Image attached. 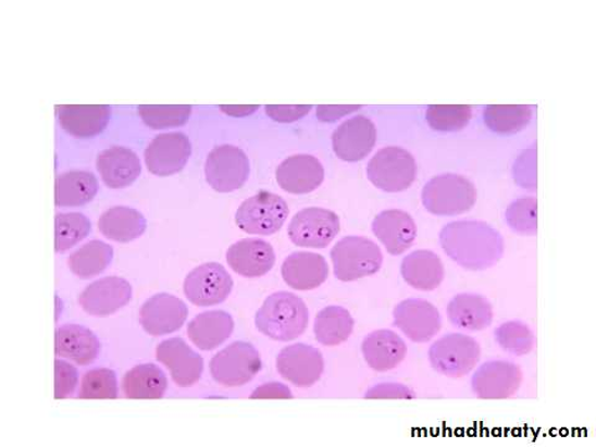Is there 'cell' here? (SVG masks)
Wrapping results in <instances>:
<instances>
[{"label": "cell", "instance_id": "1", "mask_svg": "<svg viewBox=\"0 0 596 447\" xmlns=\"http://www.w3.org/2000/svg\"><path fill=\"white\" fill-rule=\"evenodd\" d=\"M440 243L447 257L471 271L493 268L505 252L502 235L485 222L447 224L440 233Z\"/></svg>", "mask_w": 596, "mask_h": 447}, {"label": "cell", "instance_id": "2", "mask_svg": "<svg viewBox=\"0 0 596 447\" xmlns=\"http://www.w3.org/2000/svg\"><path fill=\"white\" fill-rule=\"evenodd\" d=\"M309 321V309L302 298L286 291L269 296L256 315L259 332L278 342H291L302 336Z\"/></svg>", "mask_w": 596, "mask_h": 447}, {"label": "cell", "instance_id": "3", "mask_svg": "<svg viewBox=\"0 0 596 447\" xmlns=\"http://www.w3.org/2000/svg\"><path fill=\"white\" fill-rule=\"evenodd\" d=\"M335 276L350 283L372 276L382 268L383 253L378 245L364 236H347L331 250Z\"/></svg>", "mask_w": 596, "mask_h": 447}, {"label": "cell", "instance_id": "4", "mask_svg": "<svg viewBox=\"0 0 596 447\" xmlns=\"http://www.w3.org/2000/svg\"><path fill=\"white\" fill-rule=\"evenodd\" d=\"M473 183L459 174H442L425 184L423 204L429 213L452 216L469 212L476 203Z\"/></svg>", "mask_w": 596, "mask_h": 447}, {"label": "cell", "instance_id": "5", "mask_svg": "<svg viewBox=\"0 0 596 447\" xmlns=\"http://www.w3.org/2000/svg\"><path fill=\"white\" fill-rule=\"evenodd\" d=\"M258 349L248 342H234L210 361L213 380L225 388H239L251 382L261 371Z\"/></svg>", "mask_w": 596, "mask_h": 447}, {"label": "cell", "instance_id": "6", "mask_svg": "<svg viewBox=\"0 0 596 447\" xmlns=\"http://www.w3.org/2000/svg\"><path fill=\"white\" fill-rule=\"evenodd\" d=\"M367 175L376 188L384 191L406 190L417 177L415 158L405 148H383L368 163Z\"/></svg>", "mask_w": 596, "mask_h": 447}, {"label": "cell", "instance_id": "7", "mask_svg": "<svg viewBox=\"0 0 596 447\" xmlns=\"http://www.w3.org/2000/svg\"><path fill=\"white\" fill-rule=\"evenodd\" d=\"M287 216L285 199L261 190L244 201L236 212L235 222L245 233L269 236L282 231Z\"/></svg>", "mask_w": 596, "mask_h": 447}, {"label": "cell", "instance_id": "8", "mask_svg": "<svg viewBox=\"0 0 596 447\" xmlns=\"http://www.w3.org/2000/svg\"><path fill=\"white\" fill-rule=\"evenodd\" d=\"M429 358L437 373L462 378L480 362L481 348L475 338L451 333L435 342L429 350Z\"/></svg>", "mask_w": 596, "mask_h": 447}, {"label": "cell", "instance_id": "9", "mask_svg": "<svg viewBox=\"0 0 596 447\" xmlns=\"http://www.w3.org/2000/svg\"><path fill=\"white\" fill-rule=\"evenodd\" d=\"M249 175V158L239 147L218 146L207 157L206 178L209 186L219 193L243 188Z\"/></svg>", "mask_w": 596, "mask_h": 447}, {"label": "cell", "instance_id": "10", "mask_svg": "<svg viewBox=\"0 0 596 447\" xmlns=\"http://www.w3.org/2000/svg\"><path fill=\"white\" fill-rule=\"evenodd\" d=\"M339 231L338 215L332 210L315 207L302 209L288 225V236L301 248H327Z\"/></svg>", "mask_w": 596, "mask_h": 447}, {"label": "cell", "instance_id": "11", "mask_svg": "<svg viewBox=\"0 0 596 447\" xmlns=\"http://www.w3.org/2000/svg\"><path fill=\"white\" fill-rule=\"evenodd\" d=\"M233 277L218 262H208L191 270L184 282V295L199 307L223 303L233 291Z\"/></svg>", "mask_w": 596, "mask_h": 447}, {"label": "cell", "instance_id": "12", "mask_svg": "<svg viewBox=\"0 0 596 447\" xmlns=\"http://www.w3.org/2000/svg\"><path fill=\"white\" fill-rule=\"evenodd\" d=\"M276 368L280 375L295 387L310 388L321 380L324 361L318 348L298 344L278 353Z\"/></svg>", "mask_w": 596, "mask_h": 447}, {"label": "cell", "instance_id": "13", "mask_svg": "<svg viewBox=\"0 0 596 447\" xmlns=\"http://www.w3.org/2000/svg\"><path fill=\"white\" fill-rule=\"evenodd\" d=\"M394 326L415 344H426L439 333L442 315L433 303L409 298L394 309Z\"/></svg>", "mask_w": 596, "mask_h": 447}, {"label": "cell", "instance_id": "14", "mask_svg": "<svg viewBox=\"0 0 596 447\" xmlns=\"http://www.w3.org/2000/svg\"><path fill=\"white\" fill-rule=\"evenodd\" d=\"M188 318V307L181 298L157 294L144 303L139 322L149 336L160 337L177 332Z\"/></svg>", "mask_w": 596, "mask_h": 447}, {"label": "cell", "instance_id": "15", "mask_svg": "<svg viewBox=\"0 0 596 447\" xmlns=\"http://www.w3.org/2000/svg\"><path fill=\"white\" fill-rule=\"evenodd\" d=\"M157 361L169 368L172 380L181 388L197 384L204 371V359L187 342L175 337L161 342L156 348Z\"/></svg>", "mask_w": 596, "mask_h": 447}, {"label": "cell", "instance_id": "16", "mask_svg": "<svg viewBox=\"0 0 596 447\" xmlns=\"http://www.w3.org/2000/svg\"><path fill=\"white\" fill-rule=\"evenodd\" d=\"M191 154L189 138L179 133L162 134L146 148L145 161L149 172L158 177H170L186 166Z\"/></svg>", "mask_w": 596, "mask_h": 447}, {"label": "cell", "instance_id": "17", "mask_svg": "<svg viewBox=\"0 0 596 447\" xmlns=\"http://www.w3.org/2000/svg\"><path fill=\"white\" fill-rule=\"evenodd\" d=\"M131 298L133 286L127 280L110 276L87 286L78 296V303L87 314L108 318L129 303Z\"/></svg>", "mask_w": 596, "mask_h": 447}, {"label": "cell", "instance_id": "18", "mask_svg": "<svg viewBox=\"0 0 596 447\" xmlns=\"http://www.w3.org/2000/svg\"><path fill=\"white\" fill-rule=\"evenodd\" d=\"M523 381L521 368L512 362L482 364L472 376V390L481 399H507L519 392Z\"/></svg>", "mask_w": 596, "mask_h": 447}, {"label": "cell", "instance_id": "19", "mask_svg": "<svg viewBox=\"0 0 596 447\" xmlns=\"http://www.w3.org/2000/svg\"><path fill=\"white\" fill-rule=\"evenodd\" d=\"M375 141V125L364 116L349 119L338 126L332 136L335 153L346 162L362 161L372 152Z\"/></svg>", "mask_w": 596, "mask_h": 447}, {"label": "cell", "instance_id": "20", "mask_svg": "<svg viewBox=\"0 0 596 447\" xmlns=\"http://www.w3.org/2000/svg\"><path fill=\"white\" fill-rule=\"evenodd\" d=\"M323 179L322 163L310 154L288 157L276 170L278 186L290 195H309L321 186Z\"/></svg>", "mask_w": 596, "mask_h": 447}, {"label": "cell", "instance_id": "21", "mask_svg": "<svg viewBox=\"0 0 596 447\" xmlns=\"http://www.w3.org/2000/svg\"><path fill=\"white\" fill-rule=\"evenodd\" d=\"M226 261L236 274L252 278L265 276L274 268L276 257L268 241L250 238L233 244Z\"/></svg>", "mask_w": 596, "mask_h": 447}, {"label": "cell", "instance_id": "22", "mask_svg": "<svg viewBox=\"0 0 596 447\" xmlns=\"http://www.w3.org/2000/svg\"><path fill=\"white\" fill-rule=\"evenodd\" d=\"M372 229L393 257L406 252L417 238L414 219L405 210L399 209L384 210L376 215Z\"/></svg>", "mask_w": 596, "mask_h": 447}, {"label": "cell", "instance_id": "23", "mask_svg": "<svg viewBox=\"0 0 596 447\" xmlns=\"http://www.w3.org/2000/svg\"><path fill=\"white\" fill-rule=\"evenodd\" d=\"M96 164L102 182L112 189L129 187L142 171L141 161L133 149L119 146L100 152Z\"/></svg>", "mask_w": 596, "mask_h": 447}, {"label": "cell", "instance_id": "24", "mask_svg": "<svg viewBox=\"0 0 596 447\" xmlns=\"http://www.w3.org/2000/svg\"><path fill=\"white\" fill-rule=\"evenodd\" d=\"M282 274L285 283L297 291H310L326 282L330 268L326 259L314 252H294L286 258Z\"/></svg>", "mask_w": 596, "mask_h": 447}, {"label": "cell", "instance_id": "25", "mask_svg": "<svg viewBox=\"0 0 596 447\" xmlns=\"http://www.w3.org/2000/svg\"><path fill=\"white\" fill-rule=\"evenodd\" d=\"M55 110L61 127L69 135L77 138L100 135L107 128L111 117V110L107 104H96V107L63 104V107H57Z\"/></svg>", "mask_w": 596, "mask_h": 447}, {"label": "cell", "instance_id": "26", "mask_svg": "<svg viewBox=\"0 0 596 447\" xmlns=\"http://www.w3.org/2000/svg\"><path fill=\"white\" fill-rule=\"evenodd\" d=\"M368 365L375 372H388L397 368L407 356V345L397 333L380 330L368 335L362 345Z\"/></svg>", "mask_w": 596, "mask_h": 447}, {"label": "cell", "instance_id": "27", "mask_svg": "<svg viewBox=\"0 0 596 447\" xmlns=\"http://www.w3.org/2000/svg\"><path fill=\"white\" fill-rule=\"evenodd\" d=\"M101 344L95 333L78 324H66L57 331V355L70 359L78 365H89L96 361Z\"/></svg>", "mask_w": 596, "mask_h": 447}, {"label": "cell", "instance_id": "28", "mask_svg": "<svg viewBox=\"0 0 596 447\" xmlns=\"http://www.w3.org/2000/svg\"><path fill=\"white\" fill-rule=\"evenodd\" d=\"M234 320L225 311H208L197 315L188 324V337L201 350H213L229 339Z\"/></svg>", "mask_w": 596, "mask_h": 447}, {"label": "cell", "instance_id": "29", "mask_svg": "<svg viewBox=\"0 0 596 447\" xmlns=\"http://www.w3.org/2000/svg\"><path fill=\"white\" fill-rule=\"evenodd\" d=\"M401 275L406 283L417 290L433 291L442 285L445 269L442 259L435 252L418 250L402 260Z\"/></svg>", "mask_w": 596, "mask_h": 447}, {"label": "cell", "instance_id": "30", "mask_svg": "<svg viewBox=\"0 0 596 447\" xmlns=\"http://www.w3.org/2000/svg\"><path fill=\"white\" fill-rule=\"evenodd\" d=\"M447 315L455 327L482 331L491 326L494 319L493 305L477 294L455 296L447 306Z\"/></svg>", "mask_w": 596, "mask_h": 447}, {"label": "cell", "instance_id": "31", "mask_svg": "<svg viewBox=\"0 0 596 447\" xmlns=\"http://www.w3.org/2000/svg\"><path fill=\"white\" fill-rule=\"evenodd\" d=\"M99 229L104 238L126 244L145 234L147 221L144 214L134 208L115 207L101 215Z\"/></svg>", "mask_w": 596, "mask_h": 447}, {"label": "cell", "instance_id": "32", "mask_svg": "<svg viewBox=\"0 0 596 447\" xmlns=\"http://www.w3.org/2000/svg\"><path fill=\"white\" fill-rule=\"evenodd\" d=\"M121 388L127 399H161L169 388V380L160 367L141 364L125 374Z\"/></svg>", "mask_w": 596, "mask_h": 447}, {"label": "cell", "instance_id": "33", "mask_svg": "<svg viewBox=\"0 0 596 447\" xmlns=\"http://www.w3.org/2000/svg\"><path fill=\"white\" fill-rule=\"evenodd\" d=\"M99 182L91 172L61 173L55 183V204L61 208L82 207L98 195Z\"/></svg>", "mask_w": 596, "mask_h": 447}, {"label": "cell", "instance_id": "34", "mask_svg": "<svg viewBox=\"0 0 596 447\" xmlns=\"http://www.w3.org/2000/svg\"><path fill=\"white\" fill-rule=\"evenodd\" d=\"M355 320L350 313L339 306H328L315 315L314 336L319 344L336 347L352 335Z\"/></svg>", "mask_w": 596, "mask_h": 447}, {"label": "cell", "instance_id": "35", "mask_svg": "<svg viewBox=\"0 0 596 447\" xmlns=\"http://www.w3.org/2000/svg\"><path fill=\"white\" fill-rule=\"evenodd\" d=\"M112 259L113 248L111 245L92 240L76 250L67 259V265L74 275L87 280L103 273L110 266Z\"/></svg>", "mask_w": 596, "mask_h": 447}, {"label": "cell", "instance_id": "36", "mask_svg": "<svg viewBox=\"0 0 596 447\" xmlns=\"http://www.w3.org/2000/svg\"><path fill=\"white\" fill-rule=\"evenodd\" d=\"M532 116L530 104H491L484 111L487 127L504 135L519 133L530 124Z\"/></svg>", "mask_w": 596, "mask_h": 447}, {"label": "cell", "instance_id": "37", "mask_svg": "<svg viewBox=\"0 0 596 447\" xmlns=\"http://www.w3.org/2000/svg\"><path fill=\"white\" fill-rule=\"evenodd\" d=\"M91 233V222L80 213L55 216V251L64 252L83 241Z\"/></svg>", "mask_w": 596, "mask_h": 447}, {"label": "cell", "instance_id": "38", "mask_svg": "<svg viewBox=\"0 0 596 447\" xmlns=\"http://www.w3.org/2000/svg\"><path fill=\"white\" fill-rule=\"evenodd\" d=\"M471 117L472 109L468 104H432L426 110L429 125L442 133L462 129Z\"/></svg>", "mask_w": 596, "mask_h": 447}, {"label": "cell", "instance_id": "39", "mask_svg": "<svg viewBox=\"0 0 596 447\" xmlns=\"http://www.w3.org/2000/svg\"><path fill=\"white\" fill-rule=\"evenodd\" d=\"M119 397V385L116 373L99 368L86 372L82 380L78 399H116Z\"/></svg>", "mask_w": 596, "mask_h": 447}, {"label": "cell", "instance_id": "40", "mask_svg": "<svg viewBox=\"0 0 596 447\" xmlns=\"http://www.w3.org/2000/svg\"><path fill=\"white\" fill-rule=\"evenodd\" d=\"M497 344L506 352L513 356L531 353L534 346V335L527 324L519 321L506 322L495 332Z\"/></svg>", "mask_w": 596, "mask_h": 447}, {"label": "cell", "instance_id": "41", "mask_svg": "<svg viewBox=\"0 0 596 447\" xmlns=\"http://www.w3.org/2000/svg\"><path fill=\"white\" fill-rule=\"evenodd\" d=\"M137 111L148 127L162 129L186 124L190 117L191 108L188 104H182V107H151V104L148 107V104H141L137 108Z\"/></svg>", "mask_w": 596, "mask_h": 447}, {"label": "cell", "instance_id": "42", "mask_svg": "<svg viewBox=\"0 0 596 447\" xmlns=\"http://www.w3.org/2000/svg\"><path fill=\"white\" fill-rule=\"evenodd\" d=\"M507 224L521 235H536L537 233V199L534 197L521 198L506 210Z\"/></svg>", "mask_w": 596, "mask_h": 447}, {"label": "cell", "instance_id": "43", "mask_svg": "<svg viewBox=\"0 0 596 447\" xmlns=\"http://www.w3.org/2000/svg\"><path fill=\"white\" fill-rule=\"evenodd\" d=\"M78 382L75 367L64 361L55 362V399H65L74 393Z\"/></svg>", "mask_w": 596, "mask_h": 447}, {"label": "cell", "instance_id": "44", "mask_svg": "<svg viewBox=\"0 0 596 447\" xmlns=\"http://www.w3.org/2000/svg\"><path fill=\"white\" fill-rule=\"evenodd\" d=\"M365 398L370 399H387V398H394V399H411L415 398L413 392L405 387V385L401 384H392V383H385L381 385H376V387L370 389L365 394Z\"/></svg>", "mask_w": 596, "mask_h": 447}, {"label": "cell", "instance_id": "45", "mask_svg": "<svg viewBox=\"0 0 596 447\" xmlns=\"http://www.w3.org/2000/svg\"><path fill=\"white\" fill-rule=\"evenodd\" d=\"M312 110V107H266L268 116L278 122H294L302 119Z\"/></svg>", "mask_w": 596, "mask_h": 447}, {"label": "cell", "instance_id": "46", "mask_svg": "<svg viewBox=\"0 0 596 447\" xmlns=\"http://www.w3.org/2000/svg\"><path fill=\"white\" fill-rule=\"evenodd\" d=\"M293 398L290 389L280 383H269L253 390L251 399H287Z\"/></svg>", "mask_w": 596, "mask_h": 447}, {"label": "cell", "instance_id": "47", "mask_svg": "<svg viewBox=\"0 0 596 447\" xmlns=\"http://www.w3.org/2000/svg\"><path fill=\"white\" fill-rule=\"evenodd\" d=\"M361 109V107H319L318 119L321 121H336L347 113Z\"/></svg>", "mask_w": 596, "mask_h": 447}, {"label": "cell", "instance_id": "48", "mask_svg": "<svg viewBox=\"0 0 596 447\" xmlns=\"http://www.w3.org/2000/svg\"><path fill=\"white\" fill-rule=\"evenodd\" d=\"M259 109L258 104L256 107H221V110L226 113V115L243 117L251 115Z\"/></svg>", "mask_w": 596, "mask_h": 447}]
</instances>
